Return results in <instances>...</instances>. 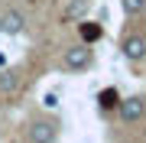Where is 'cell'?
Returning <instances> with one entry per match:
<instances>
[{"mask_svg": "<svg viewBox=\"0 0 146 143\" xmlns=\"http://www.w3.org/2000/svg\"><path fill=\"white\" fill-rule=\"evenodd\" d=\"M117 104H120V91L117 88H104L98 94V107L101 111H117Z\"/></svg>", "mask_w": 146, "mask_h": 143, "instance_id": "obj_9", "label": "cell"}, {"mask_svg": "<svg viewBox=\"0 0 146 143\" xmlns=\"http://www.w3.org/2000/svg\"><path fill=\"white\" fill-rule=\"evenodd\" d=\"M23 29H26V16L20 10H3L0 13V33L3 36H20Z\"/></svg>", "mask_w": 146, "mask_h": 143, "instance_id": "obj_4", "label": "cell"}, {"mask_svg": "<svg viewBox=\"0 0 146 143\" xmlns=\"http://www.w3.org/2000/svg\"><path fill=\"white\" fill-rule=\"evenodd\" d=\"M120 52H123L127 62H143L146 59V39L143 36H127L120 43Z\"/></svg>", "mask_w": 146, "mask_h": 143, "instance_id": "obj_5", "label": "cell"}, {"mask_svg": "<svg viewBox=\"0 0 146 143\" xmlns=\"http://www.w3.org/2000/svg\"><path fill=\"white\" fill-rule=\"evenodd\" d=\"M88 10H91V0H68L62 16H65V20H84Z\"/></svg>", "mask_w": 146, "mask_h": 143, "instance_id": "obj_8", "label": "cell"}, {"mask_svg": "<svg viewBox=\"0 0 146 143\" xmlns=\"http://www.w3.org/2000/svg\"><path fill=\"white\" fill-rule=\"evenodd\" d=\"M20 81H23V72L13 69V65H3L0 69V94H16Z\"/></svg>", "mask_w": 146, "mask_h": 143, "instance_id": "obj_6", "label": "cell"}, {"mask_svg": "<svg viewBox=\"0 0 146 143\" xmlns=\"http://www.w3.org/2000/svg\"><path fill=\"white\" fill-rule=\"evenodd\" d=\"M62 62H65V69H72V72H81V69H88V65L94 62V55H91V46H88V43H78V46L65 49Z\"/></svg>", "mask_w": 146, "mask_h": 143, "instance_id": "obj_2", "label": "cell"}, {"mask_svg": "<svg viewBox=\"0 0 146 143\" xmlns=\"http://www.w3.org/2000/svg\"><path fill=\"white\" fill-rule=\"evenodd\" d=\"M3 65H7V55H0V69H3Z\"/></svg>", "mask_w": 146, "mask_h": 143, "instance_id": "obj_12", "label": "cell"}, {"mask_svg": "<svg viewBox=\"0 0 146 143\" xmlns=\"http://www.w3.org/2000/svg\"><path fill=\"white\" fill-rule=\"evenodd\" d=\"M42 104H46V107H52V111H55V107H58V94H55V91H49V94L42 98Z\"/></svg>", "mask_w": 146, "mask_h": 143, "instance_id": "obj_11", "label": "cell"}, {"mask_svg": "<svg viewBox=\"0 0 146 143\" xmlns=\"http://www.w3.org/2000/svg\"><path fill=\"white\" fill-rule=\"evenodd\" d=\"M117 114H120V120L123 124H136L140 117L146 114V101L140 94H130V98H120V104H117Z\"/></svg>", "mask_w": 146, "mask_h": 143, "instance_id": "obj_3", "label": "cell"}, {"mask_svg": "<svg viewBox=\"0 0 146 143\" xmlns=\"http://www.w3.org/2000/svg\"><path fill=\"white\" fill-rule=\"evenodd\" d=\"M120 7H123L127 16H140L146 10V0H120Z\"/></svg>", "mask_w": 146, "mask_h": 143, "instance_id": "obj_10", "label": "cell"}, {"mask_svg": "<svg viewBox=\"0 0 146 143\" xmlns=\"http://www.w3.org/2000/svg\"><path fill=\"white\" fill-rule=\"evenodd\" d=\"M26 140L29 143H55L58 140V120L55 117H36V120H29Z\"/></svg>", "mask_w": 146, "mask_h": 143, "instance_id": "obj_1", "label": "cell"}, {"mask_svg": "<svg viewBox=\"0 0 146 143\" xmlns=\"http://www.w3.org/2000/svg\"><path fill=\"white\" fill-rule=\"evenodd\" d=\"M78 36H81V43L94 46L101 36H104V26H101V23H91V20H78Z\"/></svg>", "mask_w": 146, "mask_h": 143, "instance_id": "obj_7", "label": "cell"}]
</instances>
